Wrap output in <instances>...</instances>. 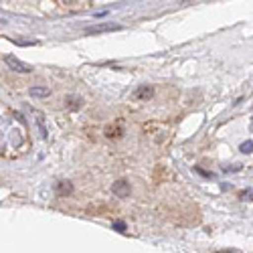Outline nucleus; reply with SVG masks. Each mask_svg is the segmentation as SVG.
Returning <instances> with one entry per match:
<instances>
[{
    "label": "nucleus",
    "mask_w": 253,
    "mask_h": 253,
    "mask_svg": "<svg viewBox=\"0 0 253 253\" xmlns=\"http://www.w3.org/2000/svg\"><path fill=\"white\" fill-rule=\"evenodd\" d=\"M114 31H122V25H114V23H99L93 27L85 29V35H103V33H114Z\"/></svg>",
    "instance_id": "f257e3e1"
},
{
    "label": "nucleus",
    "mask_w": 253,
    "mask_h": 253,
    "mask_svg": "<svg viewBox=\"0 0 253 253\" xmlns=\"http://www.w3.org/2000/svg\"><path fill=\"white\" fill-rule=\"evenodd\" d=\"M112 193L118 197V199H126V197H130V193H132V186H130V182L128 180H116L114 184H112Z\"/></svg>",
    "instance_id": "f03ea898"
},
{
    "label": "nucleus",
    "mask_w": 253,
    "mask_h": 253,
    "mask_svg": "<svg viewBox=\"0 0 253 253\" xmlns=\"http://www.w3.org/2000/svg\"><path fill=\"white\" fill-rule=\"evenodd\" d=\"M4 61H6V65H8L12 71H18V73H31V71H33V67L29 65V63L20 61V59H16V57H12V55H8Z\"/></svg>",
    "instance_id": "7ed1b4c3"
},
{
    "label": "nucleus",
    "mask_w": 253,
    "mask_h": 253,
    "mask_svg": "<svg viewBox=\"0 0 253 253\" xmlns=\"http://www.w3.org/2000/svg\"><path fill=\"white\" fill-rule=\"evenodd\" d=\"M152 95H154V87L152 85H140L134 91V99H138V101H146V99H150Z\"/></svg>",
    "instance_id": "20e7f679"
},
{
    "label": "nucleus",
    "mask_w": 253,
    "mask_h": 253,
    "mask_svg": "<svg viewBox=\"0 0 253 253\" xmlns=\"http://www.w3.org/2000/svg\"><path fill=\"white\" fill-rule=\"evenodd\" d=\"M29 95L31 97H39V99L41 97H49L51 95V89L49 87H43V85H35V87L29 89Z\"/></svg>",
    "instance_id": "39448f33"
},
{
    "label": "nucleus",
    "mask_w": 253,
    "mask_h": 253,
    "mask_svg": "<svg viewBox=\"0 0 253 253\" xmlns=\"http://www.w3.org/2000/svg\"><path fill=\"white\" fill-rule=\"evenodd\" d=\"M71 193H73V184H71V182L61 180V182L57 184V195H59V197H63V195H71Z\"/></svg>",
    "instance_id": "423d86ee"
},
{
    "label": "nucleus",
    "mask_w": 253,
    "mask_h": 253,
    "mask_svg": "<svg viewBox=\"0 0 253 253\" xmlns=\"http://www.w3.org/2000/svg\"><path fill=\"white\" fill-rule=\"evenodd\" d=\"M124 134V128L120 126V128H114V126H108V128H105V136L108 138H120Z\"/></svg>",
    "instance_id": "0eeeda50"
},
{
    "label": "nucleus",
    "mask_w": 253,
    "mask_h": 253,
    "mask_svg": "<svg viewBox=\"0 0 253 253\" xmlns=\"http://www.w3.org/2000/svg\"><path fill=\"white\" fill-rule=\"evenodd\" d=\"M239 150H241L243 154H251V152H253V142H251V140H247V142H243V144H241V148H239Z\"/></svg>",
    "instance_id": "6e6552de"
},
{
    "label": "nucleus",
    "mask_w": 253,
    "mask_h": 253,
    "mask_svg": "<svg viewBox=\"0 0 253 253\" xmlns=\"http://www.w3.org/2000/svg\"><path fill=\"white\" fill-rule=\"evenodd\" d=\"M241 201H253V191L251 188H247V191L241 193Z\"/></svg>",
    "instance_id": "1a4fd4ad"
},
{
    "label": "nucleus",
    "mask_w": 253,
    "mask_h": 253,
    "mask_svg": "<svg viewBox=\"0 0 253 253\" xmlns=\"http://www.w3.org/2000/svg\"><path fill=\"white\" fill-rule=\"evenodd\" d=\"M114 229H118V231H122V233H124V231H126V223L124 221H116L114 223Z\"/></svg>",
    "instance_id": "9d476101"
},
{
    "label": "nucleus",
    "mask_w": 253,
    "mask_h": 253,
    "mask_svg": "<svg viewBox=\"0 0 253 253\" xmlns=\"http://www.w3.org/2000/svg\"><path fill=\"white\" fill-rule=\"evenodd\" d=\"M237 172V170H241V164H233V166H231V168H225V172Z\"/></svg>",
    "instance_id": "9b49d317"
},
{
    "label": "nucleus",
    "mask_w": 253,
    "mask_h": 253,
    "mask_svg": "<svg viewBox=\"0 0 253 253\" xmlns=\"http://www.w3.org/2000/svg\"><path fill=\"white\" fill-rule=\"evenodd\" d=\"M221 253H241V251H237V249H223Z\"/></svg>",
    "instance_id": "f8f14e48"
}]
</instances>
